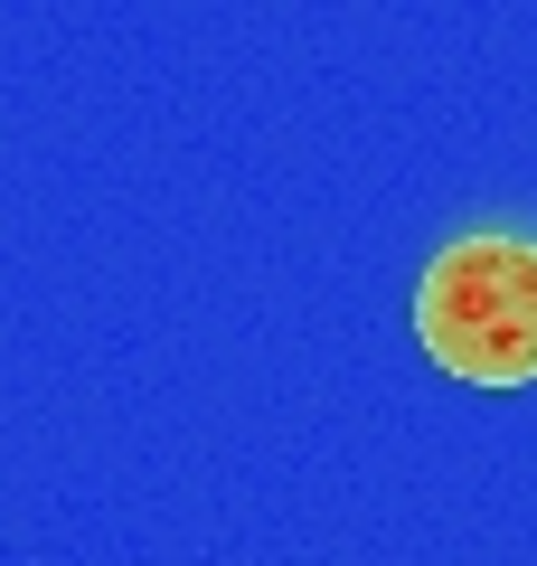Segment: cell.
<instances>
[{
  "label": "cell",
  "mask_w": 537,
  "mask_h": 566,
  "mask_svg": "<svg viewBox=\"0 0 537 566\" xmlns=\"http://www.w3.org/2000/svg\"><path fill=\"white\" fill-rule=\"evenodd\" d=\"M415 340L472 387L537 378V237H453L415 283Z\"/></svg>",
  "instance_id": "obj_1"
}]
</instances>
